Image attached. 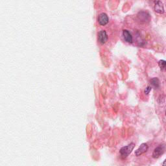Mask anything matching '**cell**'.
Listing matches in <instances>:
<instances>
[{
	"label": "cell",
	"instance_id": "7a4b0ae2",
	"mask_svg": "<svg viewBox=\"0 0 166 166\" xmlns=\"http://www.w3.org/2000/svg\"><path fill=\"white\" fill-rule=\"evenodd\" d=\"M166 151V145L162 144L157 147L153 153V157L154 158H159Z\"/></svg>",
	"mask_w": 166,
	"mask_h": 166
},
{
	"label": "cell",
	"instance_id": "7c38bea8",
	"mask_svg": "<svg viewBox=\"0 0 166 166\" xmlns=\"http://www.w3.org/2000/svg\"><path fill=\"white\" fill-rule=\"evenodd\" d=\"M165 114H166V112H165Z\"/></svg>",
	"mask_w": 166,
	"mask_h": 166
},
{
	"label": "cell",
	"instance_id": "3957f363",
	"mask_svg": "<svg viewBox=\"0 0 166 166\" xmlns=\"http://www.w3.org/2000/svg\"><path fill=\"white\" fill-rule=\"evenodd\" d=\"M149 149V146L147 143H142L139 147V148L135 151V155L136 156H140L143 154L145 153Z\"/></svg>",
	"mask_w": 166,
	"mask_h": 166
},
{
	"label": "cell",
	"instance_id": "6da1fadb",
	"mask_svg": "<svg viewBox=\"0 0 166 166\" xmlns=\"http://www.w3.org/2000/svg\"><path fill=\"white\" fill-rule=\"evenodd\" d=\"M134 147H135L134 143H130L129 145L121 148V149L119 150V153H120V156H121V157H122V158H123V159H125V158L129 156V154L132 153Z\"/></svg>",
	"mask_w": 166,
	"mask_h": 166
},
{
	"label": "cell",
	"instance_id": "52a82bcc",
	"mask_svg": "<svg viewBox=\"0 0 166 166\" xmlns=\"http://www.w3.org/2000/svg\"><path fill=\"white\" fill-rule=\"evenodd\" d=\"M123 36L125 40L128 43H132L133 38L131 33L128 31V30H123Z\"/></svg>",
	"mask_w": 166,
	"mask_h": 166
},
{
	"label": "cell",
	"instance_id": "9c48e42d",
	"mask_svg": "<svg viewBox=\"0 0 166 166\" xmlns=\"http://www.w3.org/2000/svg\"><path fill=\"white\" fill-rule=\"evenodd\" d=\"M158 65H159V67L160 70L162 71H166V61L164 60H161L158 62Z\"/></svg>",
	"mask_w": 166,
	"mask_h": 166
},
{
	"label": "cell",
	"instance_id": "ba28073f",
	"mask_svg": "<svg viewBox=\"0 0 166 166\" xmlns=\"http://www.w3.org/2000/svg\"><path fill=\"white\" fill-rule=\"evenodd\" d=\"M150 83H151V85L155 88H158L160 86V81L156 77L150 79Z\"/></svg>",
	"mask_w": 166,
	"mask_h": 166
},
{
	"label": "cell",
	"instance_id": "5b68a950",
	"mask_svg": "<svg viewBox=\"0 0 166 166\" xmlns=\"http://www.w3.org/2000/svg\"><path fill=\"white\" fill-rule=\"evenodd\" d=\"M98 40H99V42L101 44L106 43L108 40V35L107 34V32L103 31V30L99 31V33H98Z\"/></svg>",
	"mask_w": 166,
	"mask_h": 166
},
{
	"label": "cell",
	"instance_id": "30bf717a",
	"mask_svg": "<svg viewBox=\"0 0 166 166\" xmlns=\"http://www.w3.org/2000/svg\"><path fill=\"white\" fill-rule=\"evenodd\" d=\"M150 91H151V87L149 86H147V87L145 88V90H144V93H145V94L148 95Z\"/></svg>",
	"mask_w": 166,
	"mask_h": 166
},
{
	"label": "cell",
	"instance_id": "277c9868",
	"mask_svg": "<svg viewBox=\"0 0 166 166\" xmlns=\"http://www.w3.org/2000/svg\"><path fill=\"white\" fill-rule=\"evenodd\" d=\"M98 22L102 26L106 25L108 23V17L107 14L106 13L100 14L98 17Z\"/></svg>",
	"mask_w": 166,
	"mask_h": 166
},
{
	"label": "cell",
	"instance_id": "8fae6325",
	"mask_svg": "<svg viewBox=\"0 0 166 166\" xmlns=\"http://www.w3.org/2000/svg\"><path fill=\"white\" fill-rule=\"evenodd\" d=\"M162 166H166V159L164 161V162L162 164Z\"/></svg>",
	"mask_w": 166,
	"mask_h": 166
},
{
	"label": "cell",
	"instance_id": "8992f818",
	"mask_svg": "<svg viewBox=\"0 0 166 166\" xmlns=\"http://www.w3.org/2000/svg\"><path fill=\"white\" fill-rule=\"evenodd\" d=\"M154 11L159 13V14H163L164 12V5L162 2L160 1H156L154 3Z\"/></svg>",
	"mask_w": 166,
	"mask_h": 166
}]
</instances>
